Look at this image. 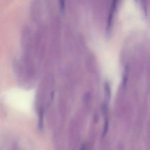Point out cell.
<instances>
[{"label":"cell","instance_id":"cell-1","mask_svg":"<svg viewBox=\"0 0 150 150\" xmlns=\"http://www.w3.org/2000/svg\"><path fill=\"white\" fill-rule=\"evenodd\" d=\"M116 1H114V2H113V3L112 4L111 10H110V12L108 24V30H110V24H111V21H112L114 10H115V8L116 5Z\"/></svg>","mask_w":150,"mask_h":150},{"label":"cell","instance_id":"cell-2","mask_svg":"<svg viewBox=\"0 0 150 150\" xmlns=\"http://www.w3.org/2000/svg\"><path fill=\"white\" fill-rule=\"evenodd\" d=\"M109 128V123L108 120L106 119L105 120V124H104V128H103V131L102 137H104L107 134Z\"/></svg>","mask_w":150,"mask_h":150},{"label":"cell","instance_id":"cell-3","mask_svg":"<svg viewBox=\"0 0 150 150\" xmlns=\"http://www.w3.org/2000/svg\"><path fill=\"white\" fill-rule=\"evenodd\" d=\"M38 125H39V127L40 129H42V128H43V112L42 110L40 111Z\"/></svg>","mask_w":150,"mask_h":150},{"label":"cell","instance_id":"cell-4","mask_svg":"<svg viewBox=\"0 0 150 150\" xmlns=\"http://www.w3.org/2000/svg\"><path fill=\"white\" fill-rule=\"evenodd\" d=\"M59 2V6H60L61 9H63L64 8L65 1H60Z\"/></svg>","mask_w":150,"mask_h":150},{"label":"cell","instance_id":"cell-5","mask_svg":"<svg viewBox=\"0 0 150 150\" xmlns=\"http://www.w3.org/2000/svg\"><path fill=\"white\" fill-rule=\"evenodd\" d=\"M84 150V147H82V148H81V150Z\"/></svg>","mask_w":150,"mask_h":150}]
</instances>
